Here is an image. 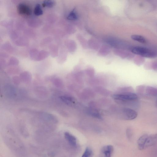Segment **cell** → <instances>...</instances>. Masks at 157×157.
Segmentation results:
<instances>
[{
	"label": "cell",
	"instance_id": "cell-1",
	"mask_svg": "<svg viewBox=\"0 0 157 157\" xmlns=\"http://www.w3.org/2000/svg\"><path fill=\"white\" fill-rule=\"evenodd\" d=\"M131 51L134 54L147 58H153L156 56L155 53L151 50L141 47H134L131 49Z\"/></svg>",
	"mask_w": 157,
	"mask_h": 157
},
{
	"label": "cell",
	"instance_id": "cell-2",
	"mask_svg": "<svg viewBox=\"0 0 157 157\" xmlns=\"http://www.w3.org/2000/svg\"><path fill=\"white\" fill-rule=\"evenodd\" d=\"M112 98L117 101L126 102L135 101L137 99V96L135 94L128 93L114 94Z\"/></svg>",
	"mask_w": 157,
	"mask_h": 157
},
{
	"label": "cell",
	"instance_id": "cell-3",
	"mask_svg": "<svg viewBox=\"0 0 157 157\" xmlns=\"http://www.w3.org/2000/svg\"><path fill=\"white\" fill-rule=\"evenodd\" d=\"M121 114L123 118L126 120H132L137 117V113L134 110L129 108L122 109Z\"/></svg>",
	"mask_w": 157,
	"mask_h": 157
},
{
	"label": "cell",
	"instance_id": "cell-4",
	"mask_svg": "<svg viewBox=\"0 0 157 157\" xmlns=\"http://www.w3.org/2000/svg\"><path fill=\"white\" fill-rule=\"evenodd\" d=\"M113 151V147L112 145L105 146L101 150L99 157H111Z\"/></svg>",
	"mask_w": 157,
	"mask_h": 157
},
{
	"label": "cell",
	"instance_id": "cell-5",
	"mask_svg": "<svg viewBox=\"0 0 157 157\" xmlns=\"http://www.w3.org/2000/svg\"><path fill=\"white\" fill-rule=\"evenodd\" d=\"M18 11L20 14L23 16H29L31 13L30 8L27 5L23 3L19 5L18 6Z\"/></svg>",
	"mask_w": 157,
	"mask_h": 157
},
{
	"label": "cell",
	"instance_id": "cell-6",
	"mask_svg": "<svg viewBox=\"0 0 157 157\" xmlns=\"http://www.w3.org/2000/svg\"><path fill=\"white\" fill-rule=\"evenodd\" d=\"M64 136L65 139L71 146L74 147H76L77 140L75 136L67 132L64 133Z\"/></svg>",
	"mask_w": 157,
	"mask_h": 157
},
{
	"label": "cell",
	"instance_id": "cell-7",
	"mask_svg": "<svg viewBox=\"0 0 157 157\" xmlns=\"http://www.w3.org/2000/svg\"><path fill=\"white\" fill-rule=\"evenodd\" d=\"M157 142V134L148 136L144 146V149L155 144Z\"/></svg>",
	"mask_w": 157,
	"mask_h": 157
},
{
	"label": "cell",
	"instance_id": "cell-8",
	"mask_svg": "<svg viewBox=\"0 0 157 157\" xmlns=\"http://www.w3.org/2000/svg\"><path fill=\"white\" fill-rule=\"evenodd\" d=\"M86 112L87 114L95 118L98 119H101V116L98 111L95 109L91 108H88L86 109Z\"/></svg>",
	"mask_w": 157,
	"mask_h": 157
},
{
	"label": "cell",
	"instance_id": "cell-9",
	"mask_svg": "<svg viewBox=\"0 0 157 157\" xmlns=\"http://www.w3.org/2000/svg\"><path fill=\"white\" fill-rule=\"evenodd\" d=\"M148 135L145 134L141 136L137 140V144L139 149L140 150L144 149V146Z\"/></svg>",
	"mask_w": 157,
	"mask_h": 157
},
{
	"label": "cell",
	"instance_id": "cell-10",
	"mask_svg": "<svg viewBox=\"0 0 157 157\" xmlns=\"http://www.w3.org/2000/svg\"><path fill=\"white\" fill-rule=\"evenodd\" d=\"M131 37L132 40L144 44L147 42L146 39L141 35H132L131 36Z\"/></svg>",
	"mask_w": 157,
	"mask_h": 157
},
{
	"label": "cell",
	"instance_id": "cell-11",
	"mask_svg": "<svg viewBox=\"0 0 157 157\" xmlns=\"http://www.w3.org/2000/svg\"><path fill=\"white\" fill-rule=\"evenodd\" d=\"M60 98L63 102L68 105H71L74 102V99L70 97L62 96Z\"/></svg>",
	"mask_w": 157,
	"mask_h": 157
},
{
	"label": "cell",
	"instance_id": "cell-12",
	"mask_svg": "<svg viewBox=\"0 0 157 157\" xmlns=\"http://www.w3.org/2000/svg\"><path fill=\"white\" fill-rule=\"evenodd\" d=\"M93 152L92 149L90 147H87L83 154L82 157H92Z\"/></svg>",
	"mask_w": 157,
	"mask_h": 157
},
{
	"label": "cell",
	"instance_id": "cell-13",
	"mask_svg": "<svg viewBox=\"0 0 157 157\" xmlns=\"http://www.w3.org/2000/svg\"><path fill=\"white\" fill-rule=\"evenodd\" d=\"M34 12L36 16H40L43 13V11L40 4H37L35 7Z\"/></svg>",
	"mask_w": 157,
	"mask_h": 157
},
{
	"label": "cell",
	"instance_id": "cell-14",
	"mask_svg": "<svg viewBox=\"0 0 157 157\" xmlns=\"http://www.w3.org/2000/svg\"><path fill=\"white\" fill-rule=\"evenodd\" d=\"M56 4L55 1L53 0H45L43 2L42 6L43 7H53Z\"/></svg>",
	"mask_w": 157,
	"mask_h": 157
},
{
	"label": "cell",
	"instance_id": "cell-15",
	"mask_svg": "<svg viewBox=\"0 0 157 157\" xmlns=\"http://www.w3.org/2000/svg\"><path fill=\"white\" fill-rule=\"evenodd\" d=\"M77 18V16L75 12H71L68 15L67 17V19L70 20H73L76 19Z\"/></svg>",
	"mask_w": 157,
	"mask_h": 157
},
{
	"label": "cell",
	"instance_id": "cell-16",
	"mask_svg": "<svg viewBox=\"0 0 157 157\" xmlns=\"http://www.w3.org/2000/svg\"><path fill=\"white\" fill-rule=\"evenodd\" d=\"M126 134L127 137L129 140H130L132 137V133L130 128H128L126 130Z\"/></svg>",
	"mask_w": 157,
	"mask_h": 157
}]
</instances>
